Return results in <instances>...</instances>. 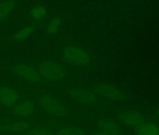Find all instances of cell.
Wrapping results in <instances>:
<instances>
[{
  "mask_svg": "<svg viewBox=\"0 0 159 135\" xmlns=\"http://www.w3.org/2000/svg\"><path fill=\"white\" fill-rule=\"evenodd\" d=\"M33 99L36 100L38 106L51 116L65 118L69 115V108L67 103L51 91H38Z\"/></svg>",
  "mask_w": 159,
  "mask_h": 135,
  "instance_id": "cell-1",
  "label": "cell"
},
{
  "mask_svg": "<svg viewBox=\"0 0 159 135\" xmlns=\"http://www.w3.org/2000/svg\"><path fill=\"white\" fill-rule=\"evenodd\" d=\"M58 54L63 62L72 67L88 69L93 64L89 51L84 46L64 45L58 50Z\"/></svg>",
  "mask_w": 159,
  "mask_h": 135,
  "instance_id": "cell-2",
  "label": "cell"
},
{
  "mask_svg": "<svg viewBox=\"0 0 159 135\" xmlns=\"http://www.w3.org/2000/svg\"><path fill=\"white\" fill-rule=\"evenodd\" d=\"M8 73L20 83H25L33 86H44L47 82L42 78L37 68L29 63H17L8 67Z\"/></svg>",
  "mask_w": 159,
  "mask_h": 135,
  "instance_id": "cell-3",
  "label": "cell"
},
{
  "mask_svg": "<svg viewBox=\"0 0 159 135\" xmlns=\"http://www.w3.org/2000/svg\"><path fill=\"white\" fill-rule=\"evenodd\" d=\"M35 67L46 82H62L69 77L66 68L57 60H42L36 63Z\"/></svg>",
  "mask_w": 159,
  "mask_h": 135,
  "instance_id": "cell-4",
  "label": "cell"
},
{
  "mask_svg": "<svg viewBox=\"0 0 159 135\" xmlns=\"http://www.w3.org/2000/svg\"><path fill=\"white\" fill-rule=\"evenodd\" d=\"M65 95L74 103L81 106H96L101 100L88 87L83 86H73L66 89Z\"/></svg>",
  "mask_w": 159,
  "mask_h": 135,
  "instance_id": "cell-5",
  "label": "cell"
},
{
  "mask_svg": "<svg viewBox=\"0 0 159 135\" xmlns=\"http://www.w3.org/2000/svg\"><path fill=\"white\" fill-rule=\"evenodd\" d=\"M39 106L34 99L25 98L11 108V115L14 119L33 118L38 113Z\"/></svg>",
  "mask_w": 159,
  "mask_h": 135,
  "instance_id": "cell-6",
  "label": "cell"
},
{
  "mask_svg": "<svg viewBox=\"0 0 159 135\" xmlns=\"http://www.w3.org/2000/svg\"><path fill=\"white\" fill-rule=\"evenodd\" d=\"M90 89L99 98L111 101H120L124 99L123 91L111 84H95Z\"/></svg>",
  "mask_w": 159,
  "mask_h": 135,
  "instance_id": "cell-7",
  "label": "cell"
},
{
  "mask_svg": "<svg viewBox=\"0 0 159 135\" xmlns=\"http://www.w3.org/2000/svg\"><path fill=\"white\" fill-rule=\"evenodd\" d=\"M24 99V95L18 89L5 85H0V104H1V108H12Z\"/></svg>",
  "mask_w": 159,
  "mask_h": 135,
  "instance_id": "cell-8",
  "label": "cell"
},
{
  "mask_svg": "<svg viewBox=\"0 0 159 135\" xmlns=\"http://www.w3.org/2000/svg\"><path fill=\"white\" fill-rule=\"evenodd\" d=\"M33 124L27 119H13L6 120L1 133L6 134H22L28 129Z\"/></svg>",
  "mask_w": 159,
  "mask_h": 135,
  "instance_id": "cell-9",
  "label": "cell"
},
{
  "mask_svg": "<svg viewBox=\"0 0 159 135\" xmlns=\"http://www.w3.org/2000/svg\"><path fill=\"white\" fill-rule=\"evenodd\" d=\"M118 120L122 124L131 126V127H138L145 123V119L142 114L137 112H132V111L120 113L118 114Z\"/></svg>",
  "mask_w": 159,
  "mask_h": 135,
  "instance_id": "cell-10",
  "label": "cell"
},
{
  "mask_svg": "<svg viewBox=\"0 0 159 135\" xmlns=\"http://www.w3.org/2000/svg\"><path fill=\"white\" fill-rule=\"evenodd\" d=\"M57 128L53 123L33 125L21 135H56Z\"/></svg>",
  "mask_w": 159,
  "mask_h": 135,
  "instance_id": "cell-11",
  "label": "cell"
},
{
  "mask_svg": "<svg viewBox=\"0 0 159 135\" xmlns=\"http://www.w3.org/2000/svg\"><path fill=\"white\" fill-rule=\"evenodd\" d=\"M97 130L110 135H120L121 129L114 120L109 118H101L97 123Z\"/></svg>",
  "mask_w": 159,
  "mask_h": 135,
  "instance_id": "cell-12",
  "label": "cell"
},
{
  "mask_svg": "<svg viewBox=\"0 0 159 135\" xmlns=\"http://www.w3.org/2000/svg\"><path fill=\"white\" fill-rule=\"evenodd\" d=\"M56 135H87V132L79 125L67 124L58 127Z\"/></svg>",
  "mask_w": 159,
  "mask_h": 135,
  "instance_id": "cell-13",
  "label": "cell"
},
{
  "mask_svg": "<svg viewBox=\"0 0 159 135\" xmlns=\"http://www.w3.org/2000/svg\"><path fill=\"white\" fill-rule=\"evenodd\" d=\"M35 32H36V28L34 26H25L24 28L20 29L15 33V35L12 38V40L16 43H23L27 40H29L34 35Z\"/></svg>",
  "mask_w": 159,
  "mask_h": 135,
  "instance_id": "cell-14",
  "label": "cell"
},
{
  "mask_svg": "<svg viewBox=\"0 0 159 135\" xmlns=\"http://www.w3.org/2000/svg\"><path fill=\"white\" fill-rule=\"evenodd\" d=\"M136 135H159V127L152 123H143L136 127Z\"/></svg>",
  "mask_w": 159,
  "mask_h": 135,
  "instance_id": "cell-15",
  "label": "cell"
},
{
  "mask_svg": "<svg viewBox=\"0 0 159 135\" xmlns=\"http://www.w3.org/2000/svg\"><path fill=\"white\" fill-rule=\"evenodd\" d=\"M15 2L13 0H4L0 2V21L7 18L14 10Z\"/></svg>",
  "mask_w": 159,
  "mask_h": 135,
  "instance_id": "cell-16",
  "label": "cell"
},
{
  "mask_svg": "<svg viewBox=\"0 0 159 135\" xmlns=\"http://www.w3.org/2000/svg\"><path fill=\"white\" fill-rule=\"evenodd\" d=\"M29 15H30V17L33 20H35V21H40L44 17H46V15H47V10H46V8L43 5L37 4L34 7H32V9L29 12Z\"/></svg>",
  "mask_w": 159,
  "mask_h": 135,
  "instance_id": "cell-17",
  "label": "cell"
},
{
  "mask_svg": "<svg viewBox=\"0 0 159 135\" xmlns=\"http://www.w3.org/2000/svg\"><path fill=\"white\" fill-rule=\"evenodd\" d=\"M62 21L59 17H53L52 18L48 25H47V34L49 35H54L59 31V28L61 26Z\"/></svg>",
  "mask_w": 159,
  "mask_h": 135,
  "instance_id": "cell-18",
  "label": "cell"
},
{
  "mask_svg": "<svg viewBox=\"0 0 159 135\" xmlns=\"http://www.w3.org/2000/svg\"><path fill=\"white\" fill-rule=\"evenodd\" d=\"M89 135H110V134L103 133V132H100V131H98V130H96V131H93V132H91Z\"/></svg>",
  "mask_w": 159,
  "mask_h": 135,
  "instance_id": "cell-19",
  "label": "cell"
},
{
  "mask_svg": "<svg viewBox=\"0 0 159 135\" xmlns=\"http://www.w3.org/2000/svg\"><path fill=\"white\" fill-rule=\"evenodd\" d=\"M5 121H6V120H3V119L0 118V132L2 131V128H3V127H4Z\"/></svg>",
  "mask_w": 159,
  "mask_h": 135,
  "instance_id": "cell-20",
  "label": "cell"
},
{
  "mask_svg": "<svg viewBox=\"0 0 159 135\" xmlns=\"http://www.w3.org/2000/svg\"><path fill=\"white\" fill-rule=\"evenodd\" d=\"M157 113H158V114H159V109H158V112H157Z\"/></svg>",
  "mask_w": 159,
  "mask_h": 135,
  "instance_id": "cell-21",
  "label": "cell"
},
{
  "mask_svg": "<svg viewBox=\"0 0 159 135\" xmlns=\"http://www.w3.org/2000/svg\"><path fill=\"white\" fill-rule=\"evenodd\" d=\"M0 108H1V104H0Z\"/></svg>",
  "mask_w": 159,
  "mask_h": 135,
  "instance_id": "cell-22",
  "label": "cell"
}]
</instances>
